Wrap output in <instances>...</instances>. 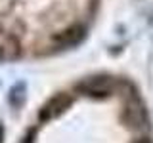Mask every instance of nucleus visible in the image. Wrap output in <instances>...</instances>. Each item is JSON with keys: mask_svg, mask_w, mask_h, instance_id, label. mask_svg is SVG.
<instances>
[{"mask_svg": "<svg viewBox=\"0 0 153 143\" xmlns=\"http://www.w3.org/2000/svg\"><path fill=\"white\" fill-rule=\"evenodd\" d=\"M88 95H105L111 92V78L109 76H102V78H90L80 84Z\"/></svg>", "mask_w": 153, "mask_h": 143, "instance_id": "obj_2", "label": "nucleus"}, {"mask_svg": "<svg viewBox=\"0 0 153 143\" xmlns=\"http://www.w3.org/2000/svg\"><path fill=\"white\" fill-rule=\"evenodd\" d=\"M69 105V95L67 94H59V95H56L54 99H50L46 105H44V109H42V113H40V118L42 120H48V118H54L56 114H59L63 109Z\"/></svg>", "mask_w": 153, "mask_h": 143, "instance_id": "obj_3", "label": "nucleus"}, {"mask_svg": "<svg viewBox=\"0 0 153 143\" xmlns=\"http://www.w3.org/2000/svg\"><path fill=\"white\" fill-rule=\"evenodd\" d=\"M19 55V42L16 36H12L4 29H0V59L8 61Z\"/></svg>", "mask_w": 153, "mask_h": 143, "instance_id": "obj_1", "label": "nucleus"}, {"mask_svg": "<svg viewBox=\"0 0 153 143\" xmlns=\"http://www.w3.org/2000/svg\"><path fill=\"white\" fill-rule=\"evenodd\" d=\"M138 143H149V141H146V139H142V141H138Z\"/></svg>", "mask_w": 153, "mask_h": 143, "instance_id": "obj_4", "label": "nucleus"}]
</instances>
